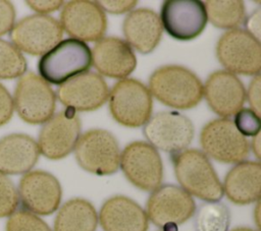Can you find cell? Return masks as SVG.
Masks as SVG:
<instances>
[{
    "label": "cell",
    "instance_id": "cell-6",
    "mask_svg": "<svg viewBox=\"0 0 261 231\" xmlns=\"http://www.w3.org/2000/svg\"><path fill=\"white\" fill-rule=\"evenodd\" d=\"M12 99L14 110L27 123L42 124L54 115V91L47 81L32 71L19 77Z\"/></svg>",
    "mask_w": 261,
    "mask_h": 231
},
{
    "label": "cell",
    "instance_id": "cell-30",
    "mask_svg": "<svg viewBox=\"0 0 261 231\" xmlns=\"http://www.w3.org/2000/svg\"><path fill=\"white\" fill-rule=\"evenodd\" d=\"M233 124L244 136H255L260 131V116L250 108H242L234 114Z\"/></svg>",
    "mask_w": 261,
    "mask_h": 231
},
{
    "label": "cell",
    "instance_id": "cell-28",
    "mask_svg": "<svg viewBox=\"0 0 261 231\" xmlns=\"http://www.w3.org/2000/svg\"><path fill=\"white\" fill-rule=\"evenodd\" d=\"M5 231H52L40 217L25 210H16L8 217Z\"/></svg>",
    "mask_w": 261,
    "mask_h": 231
},
{
    "label": "cell",
    "instance_id": "cell-8",
    "mask_svg": "<svg viewBox=\"0 0 261 231\" xmlns=\"http://www.w3.org/2000/svg\"><path fill=\"white\" fill-rule=\"evenodd\" d=\"M200 143L206 156L225 164L244 162L250 153L248 140L228 118L208 122L201 130Z\"/></svg>",
    "mask_w": 261,
    "mask_h": 231
},
{
    "label": "cell",
    "instance_id": "cell-12",
    "mask_svg": "<svg viewBox=\"0 0 261 231\" xmlns=\"http://www.w3.org/2000/svg\"><path fill=\"white\" fill-rule=\"evenodd\" d=\"M143 132L156 150L173 155L188 149L195 131L187 116L175 111H161L150 117Z\"/></svg>",
    "mask_w": 261,
    "mask_h": 231
},
{
    "label": "cell",
    "instance_id": "cell-15",
    "mask_svg": "<svg viewBox=\"0 0 261 231\" xmlns=\"http://www.w3.org/2000/svg\"><path fill=\"white\" fill-rule=\"evenodd\" d=\"M159 17L166 33L179 41H190L200 36L208 21L204 3L199 0L164 1Z\"/></svg>",
    "mask_w": 261,
    "mask_h": 231
},
{
    "label": "cell",
    "instance_id": "cell-9",
    "mask_svg": "<svg viewBox=\"0 0 261 231\" xmlns=\"http://www.w3.org/2000/svg\"><path fill=\"white\" fill-rule=\"evenodd\" d=\"M146 214L155 226L164 229L176 227L187 222L196 212L192 195L173 184L160 185L152 191L147 204Z\"/></svg>",
    "mask_w": 261,
    "mask_h": 231
},
{
    "label": "cell",
    "instance_id": "cell-37",
    "mask_svg": "<svg viewBox=\"0 0 261 231\" xmlns=\"http://www.w3.org/2000/svg\"><path fill=\"white\" fill-rule=\"evenodd\" d=\"M252 150L256 158L259 160L260 159V134L259 133L253 137Z\"/></svg>",
    "mask_w": 261,
    "mask_h": 231
},
{
    "label": "cell",
    "instance_id": "cell-23",
    "mask_svg": "<svg viewBox=\"0 0 261 231\" xmlns=\"http://www.w3.org/2000/svg\"><path fill=\"white\" fill-rule=\"evenodd\" d=\"M40 156L37 141L22 133H11L0 139V172L24 174L36 165Z\"/></svg>",
    "mask_w": 261,
    "mask_h": 231
},
{
    "label": "cell",
    "instance_id": "cell-33",
    "mask_svg": "<svg viewBox=\"0 0 261 231\" xmlns=\"http://www.w3.org/2000/svg\"><path fill=\"white\" fill-rule=\"evenodd\" d=\"M260 74H257L253 77V79L250 82L249 89H248V94H246V98H248L249 104H250V109L253 110L258 116L261 113V98H260V86H261V81H260Z\"/></svg>",
    "mask_w": 261,
    "mask_h": 231
},
{
    "label": "cell",
    "instance_id": "cell-38",
    "mask_svg": "<svg viewBox=\"0 0 261 231\" xmlns=\"http://www.w3.org/2000/svg\"><path fill=\"white\" fill-rule=\"evenodd\" d=\"M254 216H255L256 224L259 227V200L257 201V205H256V208H255V212H254Z\"/></svg>",
    "mask_w": 261,
    "mask_h": 231
},
{
    "label": "cell",
    "instance_id": "cell-36",
    "mask_svg": "<svg viewBox=\"0 0 261 231\" xmlns=\"http://www.w3.org/2000/svg\"><path fill=\"white\" fill-rule=\"evenodd\" d=\"M260 9L255 10L246 20L247 33H249L253 38H255L258 42H260Z\"/></svg>",
    "mask_w": 261,
    "mask_h": 231
},
{
    "label": "cell",
    "instance_id": "cell-40",
    "mask_svg": "<svg viewBox=\"0 0 261 231\" xmlns=\"http://www.w3.org/2000/svg\"><path fill=\"white\" fill-rule=\"evenodd\" d=\"M160 231H177V228L176 227H170V228H164Z\"/></svg>",
    "mask_w": 261,
    "mask_h": 231
},
{
    "label": "cell",
    "instance_id": "cell-32",
    "mask_svg": "<svg viewBox=\"0 0 261 231\" xmlns=\"http://www.w3.org/2000/svg\"><path fill=\"white\" fill-rule=\"evenodd\" d=\"M13 112V99L7 89L0 83V126L10 121Z\"/></svg>",
    "mask_w": 261,
    "mask_h": 231
},
{
    "label": "cell",
    "instance_id": "cell-35",
    "mask_svg": "<svg viewBox=\"0 0 261 231\" xmlns=\"http://www.w3.org/2000/svg\"><path fill=\"white\" fill-rule=\"evenodd\" d=\"M30 8L37 12V14H46L59 9L64 5L63 1L59 0H29L25 2Z\"/></svg>",
    "mask_w": 261,
    "mask_h": 231
},
{
    "label": "cell",
    "instance_id": "cell-17",
    "mask_svg": "<svg viewBox=\"0 0 261 231\" xmlns=\"http://www.w3.org/2000/svg\"><path fill=\"white\" fill-rule=\"evenodd\" d=\"M56 96L67 109L89 112L99 109L106 103L109 89L101 75L84 72L60 84Z\"/></svg>",
    "mask_w": 261,
    "mask_h": 231
},
{
    "label": "cell",
    "instance_id": "cell-29",
    "mask_svg": "<svg viewBox=\"0 0 261 231\" xmlns=\"http://www.w3.org/2000/svg\"><path fill=\"white\" fill-rule=\"evenodd\" d=\"M18 204L17 188L7 175L0 172V218L12 215Z\"/></svg>",
    "mask_w": 261,
    "mask_h": 231
},
{
    "label": "cell",
    "instance_id": "cell-26",
    "mask_svg": "<svg viewBox=\"0 0 261 231\" xmlns=\"http://www.w3.org/2000/svg\"><path fill=\"white\" fill-rule=\"evenodd\" d=\"M229 223V210L220 201H206L196 212V231H228Z\"/></svg>",
    "mask_w": 261,
    "mask_h": 231
},
{
    "label": "cell",
    "instance_id": "cell-39",
    "mask_svg": "<svg viewBox=\"0 0 261 231\" xmlns=\"http://www.w3.org/2000/svg\"><path fill=\"white\" fill-rule=\"evenodd\" d=\"M231 231H257V230H254V229H251V228H247V227H239V228L232 229Z\"/></svg>",
    "mask_w": 261,
    "mask_h": 231
},
{
    "label": "cell",
    "instance_id": "cell-13",
    "mask_svg": "<svg viewBox=\"0 0 261 231\" xmlns=\"http://www.w3.org/2000/svg\"><path fill=\"white\" fill-rule=\"evenodd\" d=\"M81 120L75 111L67 109L53 115L42 126L38 148L40 154L50 160L68 156L81 136Z\"/></svg>",
    "mask_w": 261,
    "mask_h": 231
},
{
    "label": "cell",
    "instance_id": "cell-22",
    "mask_svg": "<svg viewBox=\"0 0 261 231\" xmlns=\"http://www.w3.org/2000/svg\"><path fill=\"white\" fill-rule=\"evenodd\" d=\"M223 194L233 204L244 206L257 203L261 190V165L257 161L236 164L225 175Z\"/></svg>",
    "mask_w": 261,
    "mask_h": 231
},
{
    "label": "cell",
    "instance_id": "cell-5",
    "mask_svg": "<svg viewBox=\"0 0 261 231\" xmlns=\"http://www.w3.org/2000/svg\"><path fill=\"white\" fill-rule=\"evenodd\" d=\"M73 151L80 167L89 173L105 176L115 173L119 168L118 142L105 129H91L82 134Z\"/></svg>",
    "mask_w": 261,
    "mask_h": 231
},
{
    "label": "cell",
    "instance_id": "cell-4",
    "mask_svg": "<svg viewBox=\"0 0 261 231\" xmlns=\"http://www.w3.org/2000/svg\"><path fill=\"white\" fill-rule=\"evenodd\" d=\"M108 99L112 117L125 127L143 126L151 117L152 96L148 88L137 79L118 80L109 91Z\"/></svg>",
    "mask_w": 261,
    "mask_h": 231
},
{
    "label": "cell",
    "instance_id": "cell-2",
    "mask_svg": "<svg viewBox=\"0 0 261 231\" xmlns=\"http://www.w3.org/2000/svg\"><path fill=\"white\" fill-rule=\"evenodd\" d=\"M172 163L176 180L190 195L207 203L222 198V183L203 152L186 149L172 155Z\"/></svg>",
    "mask_w": 261,
    "mask_h": 231
},
{
    "label": "cell",
    "instance_id": "cell-25",
    "mask_svg": "<svg viewBox=\"0 0 261 231\" xmlns=\"http://www.w3.org/2000/svg\"><path fill=\"white\" fill-rule=\"evenodd\" d=\"M203 3L207 19L216 27L229 31L239 28L245 21L246 8L241 0H208Z\"/></svg>",
    "mask_w": 261,
    "mask_h": 231
},
{
    "label": "cell",
    "instance_id": "cell-1",
    "mask_svg": "<svg viewBox=\"0 0 261 231\" xmlns=\"http://www.w3.org/2000/svg\"><path fill=\"white\" fill-rule=\"evenodd\" d=\"M149 92L163 105L174 109H191L203 98V83L190 69L179 65L157 68L149 78Z\"/></svg>",
    "mask_w": 261,
    "mask_h": 231
},
{
    "label": "cell",
    "instance_id": "cell-20",
    "mask_svg": "<svg viewBox=\"0 0 261 231\" xmlns=\"http://www.w3.org/2000/svg\"><path fill=\"white\" fill-rule=\"evenodd\" d=\"M98 221L104 231H148L145 210L133 199L115 195L102 205Z\"/></svg>",
    "mask_w": 261,
    "mask_h": 231
},
{
    "label": "cell",
    "instance_id": "cell-16",
    "mask_svg": "<svg viewBox=\"0 0 261 231\" xmlns=\"http://www.w3.org/2000/svg\"><path fill=\"white\" fill-rule=\"evenodd\" d=\"M60 25L65 33L82 42H97L107 28L105 12L94 1L73 0L63 5Z\"/></svg>",
    "mask_w": 261,
    "mask_h": 231
},
{
    "label": "cell",
    "instance_id": "cell-24",
    "mask_svg": "<svg viewBox=\"0 0 261 231\" xmlns=\"http://www.w3.org/2000/svg\"><path fill=\"white\" fill-rule=\"evenodd\" d=\"M98 214L94 206L84 198L67 200L59 209L53 231H96Z\"/></svg>",
    "mask_w": 261,
    "mask_h": 231
},
{
    "label": "cell",
    "instance_id": "cell-27",
    "mask_svg": "<svg viewBox=\"0 0 261 231\" xmlns=\"http://www.w3.org/2000/svg\"><path fill=\"white\" fill-rule=\"evenodd\" d=\"M27 60L10 42L0 39V79H12L27 72Z\"/></svg>",
    "mask_w": 261,
    "mask_h": 231
},
{
    "label": "cell",
    "instance_id": "cell-3",
    "mask_svg": "<svg viewBox=\"0 0 261 231\" xmlns=\"http://www.w3.org/2000/svg\"><path fill=\"white\" fill-rule=\"evenodd\" d=\"M92 66L90 47L79 40L66 39L42 55L38 62L39 76L48 83L62 84Z\"/></svg>",
    "mask_w": 261,
    "mask_h": 231
},
{
    "label": "cell",
    "instance_id": "cell-11",
    "mask_svg": "<svg viewBox=\"0 0 261 231\" xmlns=\"http://www.w3.org/2000/svg\"><path fill=\"white\" fill-rule=\"evenodd\" d=\"M63 36L60 22L47 14H33L14 23L9 32L11 44L20 52L44 55L55 47Z\"/></svg>",
    "mask_w": 261,
    "mask_h": 231
},
{
    "label": "cell",
    "instance_id": "cell-19",
    "mask_svg": "<svg viewBox=\"0 0 261 231\" xmlns=\"http://www.w3.org/2000/svg\"><path fill=\"white\" fill-rule=\"evenodd\" d=\"M91 51L92 64L102 75L123 79L137 66V58L132 47L119 38H102Z\"/></svg>",
    "mask_w": 261,
    "mask_h": 231
},
{
    "label": "cell",
    "instance_id": "cell-21",
    "mask_svg": "<svg viewBox=\"0 0 261 231\" xmlns=\"http://www.w3.org/2000/svg\"><path fill=\"white\" fill-rule=\"evenodd\" d=\"M126 43L142 54L151 53L159 44L163 32L160 17L147 8L129 11L122 24Z\"/></svg>",
    "mask_w": 261,
    "mask_h": 231
},
{
    "label": "cell",
    "instance_id": "cell-7",
    "mask_svg": "<svg viewBox=\"0 0 261 231\" xmlns=\"http://www.w3.org/2000/svg\"><path fill=\"white\" fill-rule=\"evenodd\" d=\"M216 56L226 71L257 75L261 68V46L245 30L233 28L222 34L216 44Z\"/></svg>",
    "mask_w": 261,
    "mask_h": 231
},
{
    "label": "cell",
    "instance_id": "cell-18",
    "mask_svg": "<svg viewBox=\"0 0 261 231\" xmlns=\"http://www.w3.org/2000/svg\"><path fill=\"white\" fill-rule=\"evenodd\" d=\"M203 96L215 114L228 118L243 108L246 90L236 74L217 70L208 76L203 85Z\"/></svg>",
    "mask_w": 261,
    "mask_h": 231
},
{
    "label": "cell",
    "instance_id": "cell-34",
    "mask_svg": "<svg viewBox=\"0 0 261 231\" xmlns=\"http://www.w3.org/2000/svg\"><path fill=\"white\" fill-rule=\"evenodd\" d=\"M99 7L104 11L112 14H121L129 12L137 4V1H96Z\"/></svg>",
    "mask_w": 261,
    "mask_h": 231
},
{
    "label": "cell",
    "instance_id": "cell-14",
    "mask_svg": "<svg viewBox=\"0 0 261 231\" xmlns=\"http://www.w3.org/2000/svg\"><path fill=\"white\" fill-rule=\"evenodd\" d=\"M17 193L23 210L37 216H48L56 212L62 196L58 179L42 170L24 173L19 180Z\"/></svg>",
    "mask_w": 261,
    "mask_h": 231
},
{
    "label": "cell",
    "instance_id": "cell-10",
    "mask_svg": "<svg viewBox=\"0 0 261 231\" xmlns=\"http://www.w3.org/2000/svg\"><path fill=\"white\" fill-rule=\"evenodd\" d=\"M120 169L136 187L153 191L163 179V164L158 151L147 141L128 143L120 154Z\"/></svg>",
    "mask_w": 261,
    "mask_h": 231
},
{
    "label": "cell",
    "instance_id": "cell-31",
    "mask_svg": "<svg viewBox=\"0 0 261 231\" xmlns=\"http://www.w3.org/2000/svg\"><path fill=\"white\" fill-rule=\"evenodd\" d=\"M15 23V9L7 0H0V37L9 33Z\"/></svg>",
    "mask_w": 261,
    "mask_h": 231
}]
</instances>
